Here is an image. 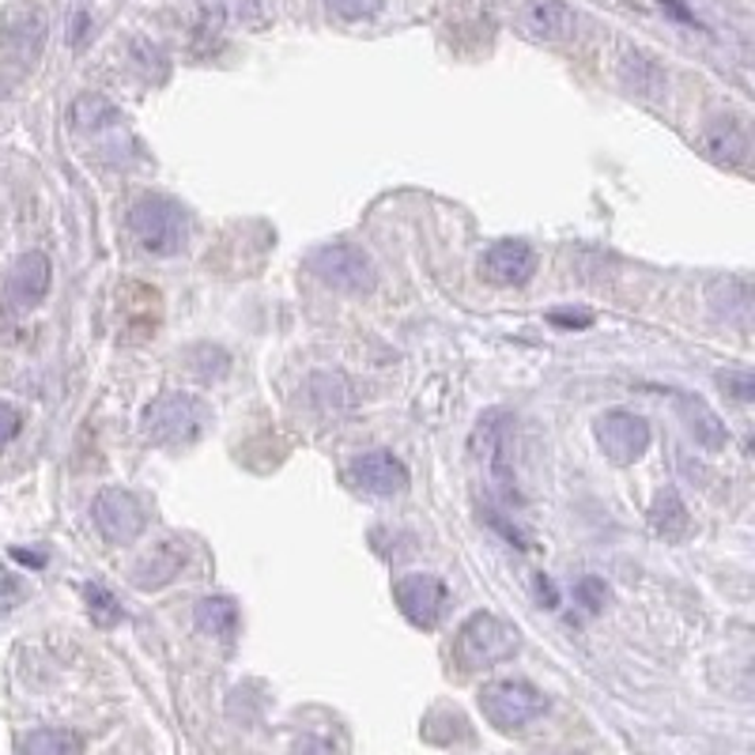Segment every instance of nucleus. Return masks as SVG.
Listing matches in <instances>:
<instances>
[{
	"label": "nucleus",
	"instance_id": "f257e3e1",
	"mask_svg": "<svg viewBox=\"0 0 755 755\" xmlns=\"http://www.w3.org/2000/svg\"><path fill=\"white\" fill-rule=\"evenodd\" d=\"M208 405L193 393H159L152 405L144 408L141 427L144 434L163 450H182L201 442V434L208 431Z\"/></svg>",
	"mask_w": 755,
	"mask_h": 755
},
{
	"label": "nucleus",
	"instance_id": "f03ea898",
	"mask_svg": "<svg viewBox=\"0 0 755 755\" xmlns=\"http://www.w3.org/2000/svg\"><path fill=\"white\" fill-rule=\"evenodd\" d=\"M129 231L155 257H175V253H182L189 238V216L170 196L147 193L129 212Z\"/></svg>",
	"mask_w": 755,
	"mask_h": 755
},
{
	"label": "nucleus",
	"instance_id": "7ed1b4c3",
	"mask_svg": "<svg viewBox=\"0 0 755 755\" xmlns=\"http://www.w3.org/2000/svg\"><path fill=\"white\" fill-rule=\"evenodd\" d=\"M518 631L514 623H506L503 615L495 612H476L469 620L462 623L457 631V643H454V654L462 661V669H491V664L514 658L518 650Z\"/></svg>",
	"mask_w": 755,
	"mask_h": 755
},
{
	"label": "nucleus",
	"instance_id": "20e7f679",
	"mask_svg": "<svg viewBox=\"0 0 755 755\" xmlns=\"http://www.w3.org/2000/svg\"><path fill=\"white\" fill-rule=\"evenodd\" d=\"M480 710L495 729L518 733V729L532 726L537 718H544L548 699L529 680H491L480 692Z\"/></svg>",
	"mask_w": 755,
	"mask_h": 755
},
{
	"label": "nucleus",
	"instance_id": "39448f33",
	"mask_svg": "<svg viewBox=\"0 0 755 755\" xmlns=\"http://www.w3.org/2000/svg\"><path fill=\"white\" fill-rule=\"evenodd\" d=\"M310 268H314L329 287L348 291V295H363L378 284L371 257H367L359 245H348V242L317 245V250L310 253Z\"/></svg>",
	"mask_w": 755,
	"mask_h": 755
},
{
	"label": "nucleus",
	"instance_id": "423d86ee",
	"mask_svg": "<svg viewBox=\"0 0 755 755\" xmlns=\"http://www.w3.org/2000/svg\"><path fill=\"white\" fill-rule=\"evenodd\" d=\"M594 431H597V442H601L604 457L615 465H635L638 457L646 454V446H650V423H646L643 416L627 412V408L604 412L601 420L594 423Z\"/></svg>",
	"mask_w": 755,
	"mask_h": 755
},
{
	"label": "nucleus",
	"instance_id": "0eeeda50",
	"mask_svg": "<svg viewBox=\"0 0 755 755\" xmlns=\"http://www.w3.org/2000/svg\"><path fill=\"white\" fill-rule=\"evenodd\" d=\"M95 525L103 529L106 540L113 544H129L147 529V511L144 503L125 488H106L95 499Z\"/></svg>",
	"mask_w": 755,
	"mask_h": 755
},
{
	"label": "nucleus",
	"instance_id": "6e6552de",
	"mask_svg": "<svg viewBox=\"0 0 755 755\" xmlns=\"http://www.w3.org/2000/svg\"><path fill=\"white\" fill-rule=\"evenodd\" d=\"M393 597H397V609L405 612V620L423 631H431L442 620V609H446V586H442V578H434L427 571L397 578Z\"/></svg>",
	"mask_w": 755,
	"mask_h": 755
},
{
	"label": "nucleus",
	"instance_id": "1a4fd4ad",
	"mask_svg": "<svg viewBox=\"0 0 755 755\" xmlns=\"http://www.w3.org/2000/svg\"><path fill=\"white\" fill-rule=\"evenodd\" d=\"M480 268L491 284L522 287L532 280V273H537V253H532L529 242H522V238H503V242L483 250Z\"/></svg>",
	"mask_w": 755,
	"mask_h": 755
},
{
	"label": "nucleus",
	"instance_id": "9d476101",
	"mask_svg": "<svg viewBox=\"0 0 755 755\" xmlns=\"http://www.w3.org/2000/svg\"><path fill=\"white\" fill-rule=\"evenodd\" d=\"M351 483L367 495H400L408 488V469L400 457H393L390 450H371V454L351 462Z\"/></svg>",
	"mask_w": 755,
	"mask_h": 755
},
{
	"label": "nucleus",
	"instance_id": "9b49d317",
	"mask_svg": "<svg viewBox=\"0 0 755 755\" xmlns=\"http://www.w3.org/2000/svg\"><path fill=\"white\" fill-rule=\"evenodd\" d=\"M49 261L46 253H23L4 276V299L12 310H31L46 299L49 291Z\"/></svg>",
	"mask_w": 755,
	"mask_h": 755
},
{
	"label": "nucleus",
	"instance_id": "f8f14e48",
	"mask_svg": "<svg viewBox=\"0 0 755 755\" xmlns=\"http://www.w3.org/2000/svg\"><path fill=\"white\" fill-rule=\"evenodd\" d=\"M506 439H511V420L503 416V408H491L480 420V427H476L472 450L495 483H511V469H506Z\"/></svg>",
	"mask_w": 755,
	"mask_h": 755
},
{
	"label": "nucleus",
	"instance_id": "ddd939ff",
	"mask_svg": "<svg viewBox=\"0 0 755 755\" xmlns=\"http://www.w3.org/2000/svg\"><path fill=\"white\" fill-rule=\"evenodd\" d=\"M522 27L537 43H566L574 35V27H578V15L563 0H525Z\"/></svg>",
	"mask_w": 755,
	"mask_h": 755
},
{
	"label": "nucleus",
	"instance_id": "4468645a",
	"mask_svg": "<svg viewBox=\"0 0 755 755\" xmlns=\"http://www.w3.org/2000/svg\"><path fill=\"white\" fill-rule=\"evenodd\" d=\"M680 408H684L680 416H684L687 431H692V439L699 442L703 450H721V446H726V439H729L726 423H721L699 397H680Z\"/></svg>",
	"mask_w": 755,
	"mask_h": 755
},
{
	"label": "nucleus",
	"instance_id": "2eb2a0df",
	"mask_svg": "<svg viewBox=\"0 0 755 755\" xmlns=\"http://www.w3.org/2000/svg\"><path fill=\"white\" fill-rule=\"evenodd\" d=\"M710 307L718 317L726 322H736V325H748L752 322V291L744 280H726L710 291Z\"/></svg>",
	"mask_w": 755,
	"mask_h": 755
},
{
	"label": "nucleus",
	"instance_id": "dca6fc26",
	"mask_svg": "<svg viewBox=\"0 0 755 755\" xmlns=\"http://www.w3.org/2000/svg\"><path fill=\"white\" fill-rule=\"evenodd\" d=\"M20 755H84V741L72 729H35L20 741Z\"/></svg>",
	"mask_w": 755,
	"mask_h": 755
},
{
	"label": "nucleus",
	"instance_id": "f3484780",
	"mask_svg": "<svg viewBox=\"0 0 755 755\" xmlns=\"http://www.w3.org/2000/svg\"><path fill=\"white\" fill-rule=\"evenodd\" d=\"M193 620L204 635L227 638L238 627V604L231 601V597H204V601L193 609Z\"/></svg>",
	"mask_w": 755,
	"mask_h": 755
},
{
	"label": "nucleus",
	"instance_id": "a211bd4d",
	"mask_svg": "<svg viewBox=\"0 0 755 755\" xmlns=\"http://www.w3.org/2000/svg\"><path fill=\"white\" fill-rule=\"evenodd\" d=\"M182 571V552H178L175 544H163L159 552L155 555H147L141 571L133 574L136 578V586H144V589H155V586H163V582H170L175 574Z\"/></svg>",
	"mask_w": 755,
	"mask_h": 755
},
{
	"label": "nucleus",
	"instance_id": "6ab92c4d",
	"mask_svg": "<svg viewBox=\"0 0 755 755\" xmlns=\"http://www.w3.org/2000/svg\"><path fill=\"white\" fill-rule=\"evenodd\" d=\"M650 522L661 537H684L687 514H684V503H680L676 491H661L658 503H654V511H650Z\"/></svg>",
	"mask_w": 755,
	"mask_h": 755
},
{
	"label": "nucleus",
	"instance_id": "aec40b11",
	"mask_svg": "<svg viewBox=\"0 0 755 755\" xmlns=\"http://www.w3.org/2000/svg\"><path fill=\"white\" fill-rule=\"evenodd\" d=\"M84 601H87V609H92V620L98 623V627H113V623L121 620L118 597H113L106 586H84Z\"/></svg>",
	"mask_w": 755,
	"mask_h": 755
},
{
	"label": "nucleus",
	"instance_id": "412c9836",
	"mask_svg": "<svg viewBox=\"0 0 755 755\" xmlns=\"http://www.w3.org/2000/svg\"><path fill=\"white\" fill-rule=\"evenodd\" d=\"M325 4H329V12L340 15V20L359 23V20H371V15L382 12L385 0H325Z\"/></svg>",
	"mask_w": 755,
	"mask_h": 755
},
{
	"label": "nucleus",
	"instance_id": "4be33fe9",
	"mask_svg": "<svg viewBox=\"0 0 755 755\" xmlns=\"http://www.w3.org/2000/svg\"><path fill=\"white\" fill-rule=\"evenodd\" d=\"M718 382H721V390L733 393L741 405H748V400L755 397V378L748 371H721Z\"/></svg>",
	"mask_w": 755,
	"mask_h": 755
},
{
	"label": "nucleus",
	"instance_id": "5701e85b",
	"mask_svg": "<svg viewBox=\"0 0 755 755\" xmlns=\"http://www.w3.org/2000/svg\"><path fill=\"white\" fill-rule=\"evenodd\" d=\"M578 601L586 604L589 612H601L604 601H609V586H604L601 578H582L578 586Z\"/></svg>",
	"mask_w": 755,
	"mask_h": 755
},
{
	"label": "nucleus",
	"instance_id": "b1692460",
	"mask_svg": "<svg viewBox=\"0 0 755 755\" xmlns=\"http://www.w3.org/2000/svg\"><path fill=\"white\" fill-rule=\"evenodd\" d=\"M20 427H23V416L15 412L8 400H0V446H8V442L20 434Z\"/></svg>",
	"mask_w": 755,
	"mask_h": 755
},
{
	"label": "nucleus",
	"instance_id": "393cba45",
	"mask_svg": "<svg viewBox=\"0 0 755 755\" xmlns=\"http://www.w3.org/2000/svg\"><path fill=\"white\" fill-rule=\"evenodd\" d=\"M552 322L563 325V329H586V325L594 322V314H589V310H578V314H566V310H555Z\"/></svg>",
	"mask_w": 755,
	"mask_h": 755
}]
</instances>
